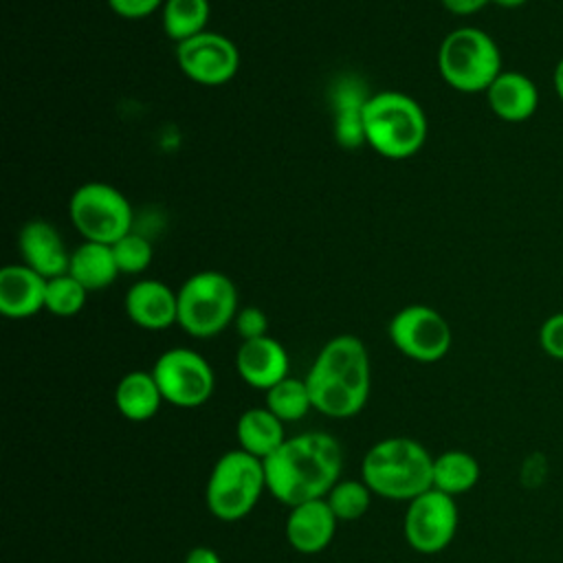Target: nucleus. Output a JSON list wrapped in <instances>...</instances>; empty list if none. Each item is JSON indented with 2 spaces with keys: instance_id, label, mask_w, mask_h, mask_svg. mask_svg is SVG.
<instances>
[{
  "instance_id": "nucleus-20",
  "label": "nucleus",
  "mask_w": 563,
  "mask_h": 563,
  "mask_svg": "<svg viewBox=\"0 0 563 563\" xmlns=\"http://www.w3.org/2000/svg\"><path fill=\"white\" fill-rule=\"evenodd\" d=\"M238 449L260 457L262 462L273 455L286 440L284 422L266 407H251L240 413L235 422Z\"/></svg>"
},
{
  "instance_id": "nucleus-19",
  "label": "nucleus",
  "mask_w": 563,
  "mask_h": 563,
  "mask_svg": "<svg viewBox=\"0 0 563 563\" xmlns=\"http://www.w3.org/2000/svg\"><path fill=\"white\" fill-rule=\"evenodd\" d=\"M369 95L363 90L361 81L350 77L341 79L334 86V136L336 143L356 150L365 143V125H363V108Z\"/></svg>"
},
{
  "instance_id": "nucleus-10",
  "label": "nucleus",
  "mask_w": 563,
  "mask_h": 563,
  "mask_svg": "<svg viewBox=\"0 0 563 563\" xmlns=\"http://www.w3.org/2000/svg\"><path fill=\"white\" fill-rule=\"evenodd\" d=\"M394 347L418 363H435L451 350V325L431 306L411 303L400 308L387 325Z\"/></svg>"
},
{
  "instance_id": "nucleus-11",
  "label": "nucleus",
  "mask_w": 563,
  "mask_h": 563,
  "mask_svg": "<svg viewBox=\"0 0 563 563\" xmlns=\"http://www.w3.org/2000/svg\"><path fill=\"white\" fill-rule=\"evenodd\" d=\"M460 523L455 497L429 488L427 493L407 501L405 539L411 550L420 554H438L453 541Z\"/></svg>"
},
{
  "instance_id": "nucleus-6",
  "label": "nucleus",
  "mask_w": 563,
  "mask_h": 563,
  "mask_svg": "<svg viewBox=\"0 0 563 563\" xmlns=\"http://www.w3.org/2000/svg\"><path fill=\"white\" fill-rule=\"evenodd\" d=\"M438 70L442 79L460 92H486L504 70L501 51L486 31L460 26L442 40L438 48Z\"/></svg>"
},
{
  "instance_id": "nucleus-12",
  "label": "nucleus",
  "mask_w": 563,
  "mask_h": 563,
  "mask_svg": "<svg viewBox=\"0 0 563 563\" xmlns=\"http://www.w3.org/2000/svg\"><path fill=\"white\" fill-rule=\"evenodd\" d=\"M176 62L185 77L200 86H222L240 68L238 46L222 33L202 31L176 44Z\"/></svg>"
},
{
  "instance_id": "nucleus-1",
  "label": "nucleus",
  "mask_w": 563,
  "mask_h": 563,
  "mask_svg": "<svg viewBox=\"0 0 563 563\" xmlns=\"http://www.w3.org/2000/svg\"><path fill=\"white\" fill-rule=\"evenodd\" d=\"M343 449L328 431H303L264 460L266 493L292 508L310 499H323L341 479Z\"/></svg>"
},
{
  "instance_id": "nucleus-33",
  "label": "nucleus",
  "mask_w": 563,
  "mask_h": 563,
  "mask_svg": "<svg viewBox=\"0 0 563 563\" xmlns=\"http://www.w3.org/2000/svg\"><path fill=\"white\" fill-rule=\"evenodd\" d=\"M183 563H222L218 552L207 548V545H196L191 548L187 554H185V561Z\"/></svg>"
},
{
  "instance_id": "nucleus-4",
  "label": "nucleus",
  "mask_w": 563,
  "mask_h": 563,
  "mask_svg": "<svg viewBox=\"0 0 563 563\" xmlns=\"http://www.w3.org/2000/svg\"><path fill=\"white\" fill-rule=\"evenodd\" d=\"M365 143L380 156L400 161L418 154L427 141V114L422 106L398 90L369 95L363 108Z\"/></svg>"
},
{
  "instance_id": "nucleus-16",
  "label": "nucleus",
  "mask_w": 563,
  "mask_h": 563,
  "mask_svg": "<svg viewBox=\"0 0 563 563\" xmlns=\"http://www.w3.org/2000/svg\"><path fill=\"white\" fill-rule=\"evenodd\" d=\"M125 312L143 330H165L178 323V292L158 279H141L125 292Z\"/></svg>"
},
{
  "instance_id": "nucleus-7",
  "label": "nucleus",
  "mask_w": 563,
  "mask_h": 563,
  "mask_svg": "<svg viewBox=\"0 0 563 563\" xmlns=\"http://www.w3.org/2000/svg\"><path fill=\"white\" fill-rule=\"evenodd\" d=\"M178 292V325L196 336L220 334L238 314L235 284L220 271L194 273Z\"/></svg>"
},
{
  "instance_id": "nucleus-17",
  "label": "nucleus",
  "mask_w": 563,
  "mask_h": 563,
  "mask_svg": "<svg viewBox=\"0 0 563 563\" xmlns=\"http://www.w3.org/2000/svg\"><path fill=\"white\" fill-rule=\"evenodd\" d=\"M46 277L26 264H9L0 271V312L9 319H26L44 310Z\"/></svg>"
},
{
  "instance_id": "nucleus-18",
  "label": "nucleus",
  "mask_w": 563,
  "mask_h": 563,
  "mask_svg": "<svg viewBox=\"0 0 563 563\" xmlns=\"http://www.w3.org/2000/svg\"><path fill=\"white\" fill-rule=\"evenodd\" d=\"M486 101L493 114L506 123H523L539 108L537 84L519 70H501L486 90Z\"/></svg>"
},
{
  "instance_id": "nucleus-34",
  "label": "nucleus",
  "mask_w": 563,
  "mask_h": 563,
  "mask_svg": "<svg viewBox=\"0 0 563 563\" xmlns=\"http://www.w3.org/2000/svg\"><path fill=\"white\" fill-rule=\"evenodd\" d=\"M552 84H554V90H556V97L561 99L563 103V57L556 62L554 66V73H552Z\"/></svg>"
},
{
  "instance_id": "nucleus-30",
  "label": "nucleus",
  "mask_w": 563,
  "mask_h": 563,
  "mask_svg": "<svg viewBox=\"0 0 563 563\" xmlns=\"http://www.w3.org/2000/svg\"><path fill=\"white\" fill-rule=\"evenodd\" d=\"M539 345L541 350L554 358L563 361V310L550 314L539 328Z\"/></svg>"
},
{
  "instance_id": "nucleus-22",
  "label": "nucleus",
  "mask_w": 563,
  "mask_h": 563,
  "mask_svg": "<svg viewBox=\"0 0 563 563\" xmlns=\"http://www.w3.org/2000/svg\"><path fill=\"white\" fill-rule=\"evenodd\" d=\"M68 273L90 292L108 288L119 275V266L112 253V244L90 242L84 240L73 253H70V268Z\"/></svg>"
},
{
  "instance_id": "nucleus-13",
  "label": "nucleus",
  "mask_w": 563,
  "mask_h": 563,
  "mask_svg": "<svg viewBox=\"0 0 563 563\" xmlns=\"http://www.w3.org/2000/svg\"><path fill=\"white\" fill-rule=\"evenodd\" d=\"M235 369L246 385L268 391L273 385L288 376L290 361L286 347L266 334L240 343L235 354Z\"/></svg>"
},
{
  "instance_id": "nucleus-27",
  "label": "nucleus",
  "mask_w": 563,
  "mask_h": 563,
  "mask_svg": "<svg viewBox=\"0 0 563 563\" xmlns=\"http://www.w3.org/2000/svg\"><path fill=\"white\" fill-rule=\"evenodd\" d=\"M86 299H88V290L70 273L46 279L44 310H48L51 314L73 317L86 306Z\"/></svg>"
},
{
  "instance_id": "nucleus-2",
  "label": "nucleus",
  "mask_w": 563,
  "mask_h": 563,
  "mask_svg": "<svg viewBox=\"0 0 563 563\" xmlns=\"http://www.w3.org/2000/svg\"><path fill=\"white\" fill-rule=\"evenodd\" d=\"M312 407L328 418H352L369 398L372 369L365 343L354 334L330 339L306 374Z\"/></svg>"
},
{
  "instance_id": "nucleus-23",
  "label": "nucleus",
  "mask_w": 563,
  "mask_h": 563,
  "mask_svg": "<svg viewBox=\"0 0 563 563\" xmlns=\"http://www.w3.org/2000/svg\"><path fill=\"white\" fill-rule=\"evenodd\" d=\"M479 482V462L460 449L433 457V488L451 497L468 493Z\"/></svg>"
},
{
  "instance_id": "nucleus-24",
  "label": "nucleus",
  "mask_w": 563,
  "mask_h": 563,
  "mask_svg": "<svg viewBox=\"0 0 563 563\" xmlns=\"http://www.w3.org/2000/svg\"><path fill=\"white\" fill-rule=\"evenodd\" d=\"M211 18L209 0H165L163 2V29L176 44L207 31Z\"/></svg>"
},
{
  "instance_id": "nucleus-35",
  "label": "nucleus",
  "mask_w": 563,
  "mask_h": 563,
  "mask_svg": "<svg viewBox=\"0 0 563 563\" xmlns=\"http://www.w3.org/2000/svg\"><path fill=\"white\" fill-rule=\"evenodd\" d=\"M493 4H497V7H501V9H519V7H523L528 0H490Z\"/></svg>"
},
{
  "instance_id": "nucleus-15",
  "label": "nucleus",
  "mask_w": 563,
  "mask_h": 563,
  "mask_svg": "<svg viewBox=\"0 0 563 563\" xmlns=\"http://www.w3.org/2000/svg\"><path fill=\"white\" fill-rule=\"evenodd\" d=\"M18 246L26 266L51 279L68 273L70 253L59 231L46 220H29L18 235Z\"/></svg>"
},
{
  "instance_id": "nucleus-21",
  "label": "nucleus",
  "mask_w": 563,
  "mask_h": 563,
  "mask_svg": "<svg viewBox=\"0 0 563 563\" xmlns=\"http://www.w3.org/2000/svg\"><path fill=\"white\" fill-rule=\"evenodd\" d=\"M163 402V394L152 372H128L114 387V407L123 418L132 422H145L154 418Z\"/></svg>"
},
{
  "instance_id": "nucleus-26",
  "label": "nucleus",
  "mask_w": 563,
  "mask_h": 563,
  "mask_svg": "<svg viewBox=\"0 0 563 563\" xmlns=\"http://www.w3.org/2000/svg\"><path fill=\"white\" fill-rule=\"evenodd\" d=\"M374 493L363 479H339L323 497L339 521L361 519L372 504Z\"/></svg>"
},
{
  "instance_id": "nucleus-31",
  "label": "nucleus",
  "mask_w": 563,
  "mask_h": 563,
  "mask_svg": "<svg viewBox=\"0 0 563 563\" xmlns=\"http://www.w3.org/2000/svg\"><path fill=\"white\" fill-rule=\"evenodd\" d=\"M110 9L125 18V20H139L152 15L156 9L163 7V0H108Z\"/></svg>"
},
{
  "instance_id": "nucleus-5",
  "label": "nucleus",
  "mask_w": 563,
  "mask_h": 563,
  "mask_svg": "<svg viewBox=\"0 0 563 563\" xmlns=\"http://www.w3.org/2000/svg\"><path fill=\"white\" fill-rule=\"evenodd\" d=\"M266 490L264 462L242 449L222 453L207 479V510L220 521L244 519Z\"/></svg>"
},
{
  "instance_id": "nucleus-32",
  "label": "nucleus",
  "mask_w": 563,
  "mask_h": 563,
  "mask_svg": "<svg viewBox=\"0 0 563 563\" xmlns=\"http://www.w3.org/2000/svg\"><path fill=\"white\" fill-rule=\"evenodd\" d=\"M444 4L446 11L455 13V15H473L477 11H482L490 0H440Z\"/></svg>"
},
{
  "instance_id": "nucleus-29",
  "label": "nucleus",
  "mask_w": 563,
  "mask_h": 563,
  "mask_svg": "<svg viewBox=\"0 0 563 563\" xmlns=\"http://www.w3.org/2000/svg\"><path fill=\"white\" fill-rule=\"evenodd\" d=\"M233 323H235V330L242 341H251V339H260V336L268 334V317L257 306L240 308Z\"/></svg>"
},
{
  "instance_id": "nucleus-28",
  "label": "nucleus",
  "mask_w": 563,
  "mask_h": 563,
  "mask_svg": "<svg viewBox=\"0 0 563 563\" xmlns=\"http://www.w3.org/2000/svg\"><path fill=\"white\" fill-rule=\"evenodd\" d=\"M112 253H114L119 271L125 275L143 273L152 264V257H154V251H152V244L147 242V238H143L134 231H130L128 235L117 240L112 244Z\"/></svg>"
},
{
  "instance_id": "nucleus-8",
  "label": "nucleus",
  "mask_w": 563,
  "mask_h": 563,
  "mask_svg": "<svg viewBox=\"0 0 563 563\" xmlns=\"http://www.w3.org/2000/svg\"><path fill=\"white\" fill-rule=\"evenodd\" d=\"M68 213L84 240L114 244L132 231V207L128 198L108 183L79 185L68 202Z\"/></svg>"
},
{
  "instance_id": "nucleus-14",
  "label": "nucleus",
  "mask_w": 563,
  "mask_h": 563,
  "mask_svg": "<svg viewBox=\"0 0 563 563\" xmlns=\"http://www.w3.org/2000/svg\"><path fill=\"white\" fill-rule=\"evenodd\" d=\"M339 519L325 499H310L290 508L286 517V539L299 554L323 552L336 532Z\"/></svg>"
},
{
  "instance_id": "nucleus-3",
  "label": "nucleus",
  "mask_w": 563,
  "mask_h": 563,
  "mask_svg": "<svg viewBox=\"0 0 563 563\" xmlns=\"http://www.w3.org/2000/svg\"><path fill=\"white\" fill-rule=\"evenodd\" d=\"M361 479L383 499L411 501L433 488V455L413 438H385L363 455Z\"/></svg>"
},
{
  "instance_id": "nucleus-25",
  "label": "nucleus",
  "mask_w": 563,
  "mask_h": 563,
  "mask_svg": "<svg viewBox=\"0 0 563 563\" xmlns=\"http://www.w3.org/2000/svg\"><path fill=\"white\" fill-rule=\"evenodd\" d=\"M266 409H271L282 422H295L306 418L312 407V396L306 378L286 376L266 391Z\"/></svg>"
},
{
  "instance_id": "nucleus-9",
  "label": "nucleus",
  "mask_w": 563,
  "mask_h": 563,
  "mask_svg": "<svg viewBox=\"0 0 563 563\" xmlns=\"http://www.w3.org/2000/svg\"><path fill=\"white\" fill-rule=\"evenodd\" d=\"M152 374L163 400L180 409H196L205 405L216 389L213 367L202 354L189 347L165 350L156 358Z\"/></svg>"
}]
</instances>
